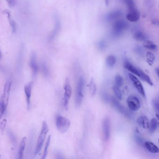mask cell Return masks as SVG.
Returning <instances> with one entry per match:
<instances>
[{
  "mask_svg": "<svg viewBox=\"0 0 159 159\" xmlns=\"http://www.w3.org/2000/svg\"><path fill=\"white\" fill-rule=\"evenodd\" d=\"M56 124L57 129L61 133H66L70 127V120L65 117L58 115L56 118Z\"/></svg>",
  "mask_w": 159,
  "mask_h": 159,
  "instance_id": "cell-5",
  "label": "cell"
},
{
  "mask_svg": "<svg viewBox=\"0 0 159 159\" xmlns=\"http://www.w3.org/2000/svg\"><path fill=\"white\" fill-rule=\"evenodd\" d=\"M129 77L130 79L131 80L132 83L133 84L134 86L136 87L137 90L138 91L140 94L143 97H145L146 94H145V91H144V88L143 87L142 85L141 84L140 81L138 78L136 77L132 73H129Z\"/></svg>",
  "mask_w": 159,
  "mask_h": 159,
  "instance_id": "cell-11",
  "label": "cell"
},
{
  "mask_svg": "<svg viewBox=\"0 0 159 159\" xmlns=\"http://www.w3.org/2000/svg\"><path fill=\"white\" fill-rule=\"evenodd\" d=\"M123 67L124 68L127 70V71H129L132 73H133L134 74H135V75L139 77V69L134 66L131 63L129 62V61L125 60L124 62Z\"/></svg>",
  "mask_w": 159,
  "mask_h": 159,
  "instance_id": "cell-16",
  "label": "cell"
},
{
  "mask_svg": "<svg viewBox=\"0 0 159 159\" xmlns=\"http://www.w3.org/2000/svg\"><path fill=\"white\" fill-rule=\"evenodd\" d=\"M158 123L156 118H153L150 121L149 126V131L151 133H153L156 131L158 127Z\"/></svg>",
  "mask_w": 159,
  "mask_h": 159,
  "instance_id": "cell-27",
  "label": "cell"
},
{
  "mask_svg": "<svg viewBox=\"0 0 159 159\" xmlns=\"http://www.w3.org/2000/svg\"><path fill=\"white\" fill-rule=\"evenodd\" d=\"M41 70L43 75L45 77H48L50 75V71L47 67V65L45 62H43L41 63Z\"/></svg>",
  "mask_w": 159,
  "mask_h": 159,
  "instance_id": "cell-32",
  "label": "cell"
},
{
  "mask_svg": "<svg viewBox=\"0 0 159 159\" xmlns=\"http://www.w3.org/2000/svg\"><path fill=\"white\" fill-rule=\"evenodd\" d=\"M143 47L146 49L152 50H156L157 48V45L153 44V43L150 41H145L143 43Z\"/></svg>",
  "mask_w": 159,
  "mask_h": 159,
  "instance_id": "cell-30",
  "label": "cell"
},
{
  "mask_svg": "<svg viewBox=\"0 0 159 159\" xmlns=\"http://www.w3.org/2000/svg\"><path fill=\"white\" fill-rule=\"evenodd\" d=\"M156 73L157 75L159 77V68H157L156 69Z\"/></svg>",
  "mask_w": 159,
  "mask_h": 159,
  "instance_id": "cell-41",
  "label": "cell"
},
{
  "mask_svg": "<svg viewBox=\"0 0 159 159\" xmlns=\"http://www.w3.org/2000/svg\"><path fill=\"white\" fill-rule=\"evenodd\" d=\"M51 140V135H50L48 136L46 144H45V147L44 149L43 153V156L41 157V159H45L47 157V153H48V147H49L50 144Z\"/></svg>",
  "mask_w": 159,
  "mask_h": 159,
  "instance_id": "cell-25",
  "label": "cell"
},
{
  "mask_svg": "<svg viewBox=\"0 0 159 159\" xmlns=\"http://www.w3.org/2000/svg\"><path fill=\"white\" fill-rule=\"evenodd\" d=\"M152 22V24H153L154 25H158V26H159V21L153 20Z\"/></svg>",
  "mask_w": 159,
  "mask_h": 159,
  "instance_id": "cell-39",
  "label": "cell"
},
{
  "mask_svg": "<svg viewBox=\"0 0 159 159\" xmlns=\"http://www.w3.org/2000/svg\"><path fill=\"white\" fill-rule=\"evenodd\" d=\"M110 101H111L112 106H113L118 111V112L121 113L127 117H129L130 114L129 112H127L125 107H124L119 102V101L116 98L112 97H111Z\"/></svg>",
  "mask_w": 159,
  "mask_h": 159,
  "instance_id": "cell-12",
  "label": "cell"
},
{
  "mask_svg": "<svg viewBox=\"0 0 159 159\" xmlns=\"http://www.w3.org/2000/svg\"><path fill=\"white\" fill-rule=\"evenodd\" d=\"M97 47L99 50L101 51H104L107 47V43L104 39H100L97 43Z\"/></svg>",
  "mask_w": 159,
  "mask_h": 159,
  "instance_id": "cell-26",
  "label": "cell"
},
{
  "mask_svg": "<svg viewBox=\"0 0 159 159\" xmlns=\"http://www.w3.org/2000/svg\"><path fill=\"white\" fill-rule=\"evenodd\" d=\"M136 133L134 137H135V140H136V142L139 144H142L144 142L143 139L140 135V134L136 132Z\"/></svg>",
  "mask_w": 159,
  "mask_h": 159,
  "instance_id": "cell-36",
  "label": "cell"
},
{
  "mask_svg": "<svg viewBox=\"0 0 159 159\" xmlns=\"http://www.w3.org/2000/svg\"><path fill=\"white\" fill-rule=\"evenodd\" d=\"M140 17V14L138 10H136L129 11L126 15V18L127 20L131 22H136Z\"/></svg>",
  "mask_w": 159,
  "mask_h": 159,
  "instance_id": "cell-15",
  "label": "cell"
},
{
  "mask_svg": "<svg viewBox=\"0 0 159 159\" xmlns=\"http://www.w3.org/2000/svg\"><path fill=\"white\" fill-rule=\"evenodd\" d=\"M0 158H1V156H0Z\"/></svg>",
  "mask_w": 159,
  "mask_h": 159,
  "instance_id": "cell-45",
  "label": "cell"
},
{
  "mask_svg": "<svg viewBox=\"0 0 159 159\" xmlns=\"http://www.w3.org/2000/svg\"><path fill=\"white\" fill-rule=\"evenodd\" d=\"M1 56H2V54H1V51L0 50V59H1Z\"/></svg>",
  "mask_w": 159,
  "mask_h": 159,
  "instance_id": "cell-43",
  "label": "cell"
},
{
  "mask_svg": "<svg viewBox=\"0 0 159 159\" xmlns=\"http://www.w3.org/2000/svg\"><path fill=\"white\" fill-rule=\"evenodd\" d=\"M123 78L120 75H116L115 77V84L118 86H122L123 84Z\"/></svg>",
  "mask_w": 159,
  "mask_h": 159,
  "instance_id": "cell-33",
  "label": "cell"
},
{
  "mask_svg": "<svg viewBox=\"0 0 159 159\" xmlns=\"http://www.w3.org/2000/svg\"><path fill=\"white\" fill-rule=\"evenodd\" d=\"M33 86H34V82L31 81L27 84L24 87L28 109H29L30 107L31 97L32 95Z\"/></svg>",
  "mask_w": 159,
  "mask_h": 159,
  "instance_id": "cell-10",
  "label": "cell"
},
{
  "mask_svg": "<svg viewBox=\"0 0 159 159\" xmlns=\"http://www.w3.org/2000/svg\"><path fill=\"white\" fill-rule=\"evenodd\" d=\"M101 98L103 99V101H104L105 103H109L110 101L111 98L109 96V94L107 93L103 92L101 93Z\"/></svg>",
  "mask_w": 159,
  "mask_h": 159,
  "instance_id": "cell-35",
  "label": "cell"
},
{
  "mask_svg": "<svg viewBox=\"0 0 159 159\" xmlns=\"http://www.w3.org/2000/svg\"><path fill=\"white\" fill-rule=\"evenodd\" d=\"M26 142H27V138L26 137H24L21 141L20 144L19 152L18 154V158L19 159H23V158L24 153L26 146Z\"/></svg>",
  "mask_w": 159,
  "mask_h": 159,
  "instance_id": "cell-18",
  "label": "cell"
},
{
  "mask_svg": "<svg viewBox=\"0 0 159 159\" xmlns=\"http://www.w3.org/2000/svg\"><path fill=\"white\" fill-rule=\"evenodd\" d=\"M128 24L123 19H117L112 25L111 35L114 39L119 38L128 28Z\"/></svg>",
  "mask_w": 159,
  "mask_h": 159,
  "instance_id": "cell-2",
  "label": "cell"
},
{
  "mask_svg": "<svg viewBox=\"0 0 159 159\" xmlns=\"http://www.w3.org/2000/svg\"><path fill=\"white\" fill-rule=\"evenodd\" d=\"M110 120L109 117L105 118L104 119L103 121V138L105 141H109V140L110 136Z\"/></svg>",
  "mask_w": 159,
  "mask_h": 159,
  "instance_id": "cell-7",
  "label": "cell"
},
{
  "mask_svg": "<svg viewBox=\"0 0 159 159\" xmlns=\"http://www.w3.org/2000/svg\"><path fill=\"white\" fill-rule=\"evenodd\" d=\"M153 107L154 109L157 112L159 113V102L156 100H153Z\"/></svg>",
  "mask_w": 159,
  "mask_h": 159,
  "instance_id": "cell-37",
  "label": "cell"
},
{
  "mask_svg": "<svg viewBox=\"0 0 159 159\" xmlns=\"http://www.w3.org/2000/svg\"><path fill=\"white\" fill-rule=\"evenodd\" d=\"M64 93L63 106L67 110L68 109V105L72 94V88L71 86L70 80L68 77H67L65 79V82L63 86Z\"/></svg>",
  "mask_w": 159,
  "mask_h": 159,
  "instance_id": "cell-6",
  "label": "cell"
},
{
  "mask_svg": "<svg viewBox=\"0 0 159 159\" xmlns=\"http://www.w3.org/2000/svg\"></svg>",
  "mask_w": 159,
  "mask_h": 159,
  "instance_id": "cell-46",
  "label": "cell"
},
{
  "mask_svg": "<svg viewBox=\"0 0 159 159\" xmlns=\"http://www.w3.org/2000/svg\"><path fill=\"white\" fill-rule=\"evenodd\" d=\"M137 122L140 127L145 129H148L149 128L150 123L149 119L145 116H142L138 118Z\"/></svg>",
  "mask_w": 159,
  "mask_h": 159,
  "instance_id": "cell-17",
  "label": "cell"
},
{
  "mask_svg": "<svg viewBox=\"0 0 159 159\" xmlns=\"http://www.w3.org/2000/svg\"><path fill=\"white\" fill-rule=\"evenodd\" d=\"M85 80L83 76H80L77 84L75 102L77 107L80 106L84 97V90L85 86Z\"/></svg>",
  "mask_w": 159,
  "mask_h": 159,
  "instance_id": "cell-4",
  "label": "cell"
},
{
  "mask_svg": "<svg viewBox=\"0 0 159 159\" xmlns=\"http://www.w3.org/2000/svg\"><path fill=\"white\" fill-rule=\"evenodd\" d=\"M88 86L89 87L90 93L91 96H93L96 94L97 90L96 85L93 78H91L88 84Z\"/></svg>",
  "mask_w": 159,
  "mask_h": 159,
  "instance_id": "cell-23",
  "label": "cell"
},
{
  "mask_svg": "<svg viewBox=\"0 0 159 159\" xmlns=\"http://www.w3.org/2000/svg\"><path fill=\"white\" fill-rule=\"evenodd\" d=\"M156 116L158 120H159V114H156Z\"/></svg>",
  "mask_w": 159,
  "mask_h": 159,
  "instance_id": "cell-42",
  "label": "cell"
},
{
  "mask_svg": "<svg viewBox=\"0 0 159 159\" xmlns=\"http://www.w3.org/2000/svg\"><path fill=\"white\" fill-rule=\"evenodd\" d=\"M134 38L138 41H145L147 39V37L142 32L137 31L134 34Z\"/></svg>",
  "mask_w": 159,
  "mask_h": 159,
  "instance_id": "cell-24",
  "label": "cell"
},
{
  "mask_svg": "<svg viewBox=\"0 0 159 159\" xmlns=\"http://www.w3.org/2000/svg\"><path fill=\"white\" fill-rule=\"evenodd\" d=\"M5 11V14L7 15L9 21V23H10L11 29H12V31L14 33H15L17 31V24L15 23L14 21L11 18V16L10 11L8 10H6Z\"/></svg>",
  "mask_w": 159,
  "mask_h": 159,
  "instance_id": "cell-22",
  "label": "cell"
},
{
  "mask_svg": "<svg viewBox=\"0 0 159 159\" xmlns=\"http://www.w3.org/2000/svg\"><path fill=\"white\" fill-rule=\"evenodd\" d=\"M123 15V13L120 10H116L109 12L105 16V20L107 22L115 21L119 19Z\"/></svg>",
  "mask_w": 159,
  "mask_h": 159,
  "instance_id": "cell-13",
  "label": "cell"
},
{
  "mask_svg": "<svg viewBox=\"0 0 159 159\" xmlns=\"http://www.w3.org/2000/svg\"><path fill=\"white\" fill-rule=\"evenodd\" d=\"M139 77L141 78V80H142L145 82H146L147 83L149 84L150 86H152L153 85V83L151 81V79L147 74L144 73L140 69H139Z\"/></svg>",
  "mask_w": 159,
  "mask_h": 159,
  "instance_id": "cell-21",
  "label": "cell"
},
{
  "mask_svg": "<svg viewBox=\"0 0 159 159\" xmlns=\"http://www.w3.org/2000/svg\"><path fill=\"white\" fill-rule=\"evenodd\" d=\"M30 66L32 70L33 76H36L38 73L39 67L37 62L36 54L35 53V52H32L31 54L30 60Z\"/></svg>",
  "mask_w": 159,
  "mask_h": 159,
  "instance_id": "cell-14",
  "label": "cell"
},
{
  "mask_svg": "<svg viewBox=\"0 0 159 159\" xmlns=\"http://www.w3.org/2000/svg\"><path fill=\"white\" fill-rule=\"evenodd\" d=\"M147 62L149 64V65H152L153 64V62L155 60V56L152 52H147L146 54Z\"/></svg>",
  "mask_w": 159,
  "mask_h": 159,
  "instance_id": "cell-31",
  "label": "cell"
},
{
  "mask_svg": "<svg viewBox=\"0 0 159 159\" xmlns=\"http://www.w3.org/2000/svg\"><path fill=\"white\" fill-rule=\"evenodd\" d=\"M61 27V22L59 16L56 14L54 15V29H53L50 36L48 37V42H52L54 38H56L57 35L59 33Z\"/></svg>",
  "mask_w": 159,
  "mask_h": 159,
  "instance_id": "cell-8",
  "label": "cell"
},
{
  "mask_svg": "<svg viewBox=\"0 0 159 159\" xmlns=\"http://www.w3.org/2000/svg\"><path fill=\"white\" fill-rule=\"evenodd\" d=\"M104 1H105V5L106 6H107L109 4L110 0H104Z\"/></svg>",
  "mask_w": 159,
  "mask_h": 159,
  "instance_id": "cell-40",
  "label": "cell"
},
{
  "mask_svg": "<svg viewBox=\"0 0 159 159\" xmlns=\"http://www.w3.org/2000/svg\"><path fill=\"white\" fill-rule=\"evenodd\" d=\"M7 124V120L6 119H3V120L0 121V130L1 131V133H3Z\"/></svg>",
  "mask_w": 159,
  "mask_h": 159,
  "instance_id": "cell-34",
  "label": "cell"
},
{
  "mask_svg": "<svg viewBox=\"0 0 159 159\" xmlns=\"http://www.w3.org/2000/svg\"><path fill=\"white\" fill-rule=\"evenodd\" d=\"M127 106L131 110L136 111L140 108V102L138 97L134 95H131L129 96L127 100Z\"/></svg>",
  "mask_w": 159,
  "mask_h": 159,
  "instance_id": "cell-9",
  "label": "cell"
},
{
  "mask_svg": "<svg viewBox=\"0 0 159 159\" xmlns=\"http://www.w3.org/2000/svg\"><path fill=\"white\" fill-rule=\"evenodd\" d=\"M116 58L114 55H109L106 57V65L109 68H112L116 64Z\"/></svg>",
  "mask_w": 159,
  "mask_h": 159,
  "instance_id": "cell-20",
  "label": "cell"
},
{
  "mask_svg": "<svg viewBox=\"0 0 159 159\" xmlns=\"http://www.w3.org/2000/svg\"><path fill=\"white\" fill-rule=\"evenodd\" d=\"M129 11L137 10L136 4L134 0H123Z\"/></svg>",
  "mask_w": 159,
  "mask_h": 159,
  "instance_id": "cell-28",
  "label": "cell"
},
{
  "mask_svg": "<svg viewBox=\"0 0 159 159\" xmlns=\"http://www.w3.org/2000/svg\"><path fill=\"white\" fill-rule=\"evenodd\" d=\"M158 125H159V123H158Z\"/></svg>",
  "mask_w": 159,
  "mask_h": 159,
  "instance_id": "cell-44",
  "label": "cell"
},
{
  "mask_svg": "<svg viewBox=\"0 0 159 159\" xmlns=\"http://www.w3.org/2000/svg\"><path fill=\"white\" fill-rule=\"evenodd\" d=\"M49 130H50V128L47 122L46 121H44L41 127L40 133L39 134L37 141L36 145L35 151H34V153L35 155L38 154L41 151L42 147L43 146L44 143L45 142L46 136L49 132Z\"/></svg>",
  "mask_w": 159,
  "mask_h": 159,
  "instance_id": "cell-3",
  "label": "cell"
},
{
  "mask_svg": "<svg viewBox=\"0 0 159 159\" xmlns=\"http://www.w3.org/2000/svg\"><path fill=\"white\" fill-rule=\"evenodd\" d=\"M11 84V80H8L4 87L3 94L1 95V104L0 106V120L3 117V115L4 114L8 106Z\"/></svg>",
  "mask_w": 159,
  "mask_h": 159,
  "instance_id": "cell-1",
  "label": "cell"
},
{
  "mask_svg": "<svg viewBox=\"0 0 159 159\" xmlns=\"http://www.w3.org/2000/svg\"><path fill=\"white\" fill-rule=\"evenodd\" d=\"M145 147L152 153H159V149L154 143L150 141H146L144 143Z\"/></svg>",
  "mask_w": 159,
  "mask_h": 159,
  "instance_id": "cell-19",
  "label": "cell"
},
{
  "mask_svg": "<svg viewBox=\"0 0 159 159\" xmlns=\"http://www.w3.org/2000/svg\"><path fill=\"white\" fill-rule=\"evenodd\" d=\"M136 50V52L137 53H142V49L140 48V47L139 46L136 47L135 49Z\"/></svg>",
  "mask_w": 159,
  "mask_h": 159,
  "instance_id": "cell-38",
  "label": "cell"
},
{
  "mask_svg": "<svg viewBox=\"0 0 159 159\" xmlns=\"http://www.w3.org/2000/svg\"><path fill=\"white\" fill-rule=\"evenodd\" d=\"M113 90L114 94L116 95L117 98L119 100H122L123 94H122V92H121V90H120V87L118 86H117V85L115 84L113 86Z\"/></svg>",
  "mask_w": 159,
  "mask_h": 159,
  "instance_id": "cell-29",
  "label": "cell"
}]
</instances>
